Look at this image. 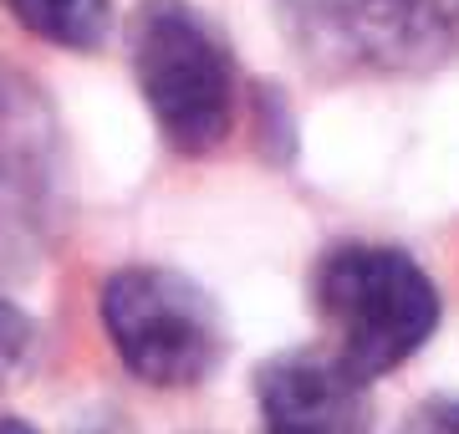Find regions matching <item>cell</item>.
Here are the masks:
<instances>
[{"mask_svg":"<svg viewBox=\"0 0 459 434\" xmlns=\"http://www.w3.org/2000/svg\"><path fill=\"white\" fill-rule=\"evenodd\" d=\"M0 434H36L31 424H21V419H0Z\"/></svg>","mask_w":459,"mask_h":434,"instance_id":"9c48e42d","label":"cell"},{"mask_svg":"<svg viewBox=\"0 0 459 434\" xmlns=\"http://www.w3.org/2000/svg\"><path fill=\"white\" fill-rule=\"evenodd\" d=\"M291 47L322 72L403 77L459 56V0H276Z\"/></svg>","mask_w":459,"mask_h":434,"instance_id":"3957f363","label":"cell"},{"mask_svg":"<svg viewBox=\"0 0 459 434\" xmlns=\"http://www.w3.org/2000/svg\"><path fill=\"white\" fill-rule=\"evenodd\" d=\"M316 307L358 378H383L429 343L439 327V297L419 261L394 246H337L316 271Z\"/></svg>","mask_w":459,"mask_h":434,"instance_id":"6da1fadb","label":"cell"},{"mask_svg":"<svg viewBox=\"0 0 459 434\" xmlns=\"http://www.w3.org/2000/svg\"><path fill=\"white\" fill-rule=\"evenodd\" d=\"M26 348H31V322H26V312L11 307V301H0V384L21 368Z\"/></svg>","mask_w":459,"mask_h":434,"instance_id":"52a82bcc","label":"cell"},{"mask_svg":"<svg viewBox=\"0 0 459 434\" xmlns=\"http://www.w3.org/2000/svg\"><path fill=\"white\" fill-rule=\"evenodd\" d=\"M128 62L159 134L179 153H210L235 117V67L189 0H143L128 26Z\"/></svg>","mask_w":459,"mask_h":434,"instance_id":"7a4b0ae2","label":"cell"},{"mask_svg":"<svg viewBox=\"0 0 459 434\" xmlns=\"http://www.w3.org/2000/svg\"><path fill=\"white\" fill-rule=\"evenodd\" d=\"M265 434H368V378L337 352H281L255 373Z\"/></svg>","mask_w":459,"mask_h":434,"instance_id":"5b68a950","label":"cell"},{"mask_svg":"<svg viewBox=\"0 0 459 434\" xmlns=\"http://www.w3.org/2000/svg\"><path fill=\"white\" fill-rule=\"evenodd\" d=\"M102 322L123 368L153 388L199 384L220 358V317L210 297L164 266L117 271L102 291Z\"/></svg>","mask_w":459,"mask_h":434,"instance_id":"277c9868","label":"cell"},{"mask_svg":"<svg viewBox=\"0 0 459 434\" xmlns=\"http://www.w3.org/2000/svg\"><path fill=\"white\" fill-rule=\"evenodd\" d=\"M403 434H459V404H429L403 424Z\"/></svg>","mask_w":459,"mask_h":434,"instance_id":"ba28073f","label":"cell"},{"mask_svg":"<svg viewBox=\"0 0 459 434\" xmlns=\"http://www.w3.org/2000/svg\"><path fill=\"white\" fill-rule=\"evenodd\" d=\"M5 11L41 41L87 51L108 36V0H5Z\"/></svg>","mask_w":459,"mask_h":434,"instance_id":"8992f818","label":"cell"}]
</instances>
